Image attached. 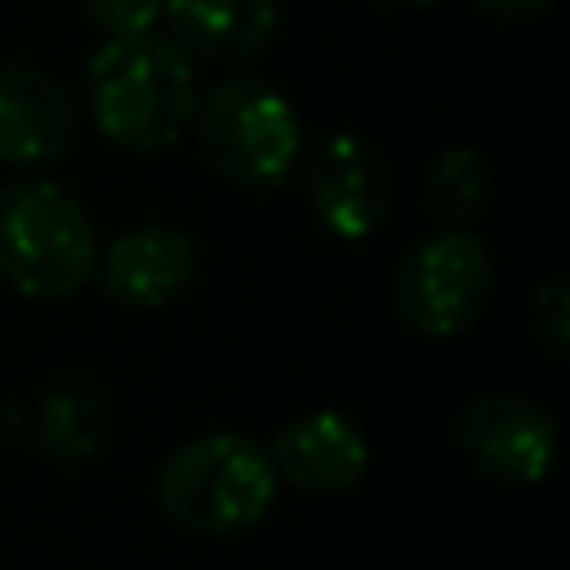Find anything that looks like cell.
Segmentation results:
<instances>
[{"instance_id":"cell-17","label":"cell","mask_w":570,"mask_h":570,"mask_svg":"<svg viewBox=\"0 0 570 570\" xmlns=\"http://www.w3.org/2000/svg\"><path fill=\"white\" fill-rule=\"evenodd\" d=\"M374 4H387V9H419V4H436V0H374Z\"/></svg>"},{"instance_id":"cell-2","label":"cell","mask_w":570,"mask_h":570,"mask_svg":"<svg viewBox=\"0 0 570 570\" xmlns=\"http://www.w3.org/2000/svg\"><path fill=\"white\" fill-rule=\"evenodd\" d=\"M98 258L80 200L49 178L0 187V276L27 298H71Z\"/></svg>"},{"instance_id":"cell-16","label":"cell","mask_w":570,"mask_h":570,"mask_svg":"<svg viewBox=\"0 0 570 570\" xmlns=\"http://www.w3.org/2000/svg\"><path fill=\"white\" fill-rule=\"evenodd\" d=\"M472 4H476V9H485V13H494V18L525 22V18L548 13V4H552V0H472Z\"/></svg>"},{"instance_id":"cell-15","label":"cell","mask_w":570,"mask_h":570,"mask_svg":"<svg viewBox=\"0 0 570 570\" xmlns=\"http://www.w3.org/2000/svg\"><path fill=\"white\" fill-rule=\"evenodd\" d=\"M89 22L102 36H138L151 31L165 13V0H80Z\"/></svg>"},{"instance_id":"cell-4","label":"cell","mask_w":570,"mask_h":570,"mask_svg":"<svg viewBox=\"0 0 570 570\" xmlns=\"http://www.w3.org/2000/svg\"><path fill=\"white\" fill-rule=\"evenodd\" d=\"M196 134L209 165L249 191H276L298 160V116L281 89L254 76L218 80L196 98Z\"/></svg>"},{"instance_id":"cell-11","label":"cell","mask_w":570,"mask_h":570,"mask_svg":"<svg viewBox=\"0 0 570 570\" xmlns=\"http://www.w3.org/2000/svg\"><path fill=\"white\" fill-rule=\"evenodd\" d=\"M165 36L191 62H245L281 22L276 0H165Z\"/></svg>"},{"instance_id":"cell-6","label":"cell","mask_w":570,"mask_h":570,"mask_svg":"<svg viewBox=\"0 0 570 570\" xmlns=\"http://www.w3.org/2000/svg\"><path fill=\"white\" fill-rule=\"evenodd\" d=\"M459 445L472 468L503 485H539L561 454V432L543 405L521 392H485L459 419Z\"/></svg>"},{"instance_id":"cell-12","label":"cell","mask_w":570,"mask_h":570,"mask_svg":"<svg viewBox=\"0 0 570 570\" xmlns=\"http://www.w3.org/2000/svg\"><path fill=\"white\" fill-rule=\"evenodd\" d=\"M102 396L85 379H58L36 414V445L62 463H85L102 441Z\"/></svg>"},{"instance_id":"cell-13","label":"cell","mask_w":570,"mask_h":570,"mask_svg":"<svg viewBox=\"0 0 570 570\" xmlns=\"http://www.w3.org/2000/svg\"><path fill=\"white\" fill-rule=\"evenodd\" d=\"M423 200L441 227H472L490 200V169H485L481 151H472L463 142L436 151V160L428 169Z\"/></svg>"},{"instance_id":"cell-10","label":"cell","mask_w":570,"mask_h":570,"mask_svg":"<svg viewBox=\"0 0 570 570\" xmlns=\"http://www.w3.org/2000/svg\"><path fill=\"white\" fill-rule=\"evenodd\" d=\"M196 249L178 227H134L116 236L98 258V289L125 307H165L191 281Z\"/></svg>"},{"instance_id":"cell-14","label":"cell","mask_w":570,"mask_h":570,"mask_svg":"<svg viewBox=\"0 0 570 570\" xmlns=\"http://www.w3.org/2000/svg\"><path fill=\"white\" fill-rule=\"evenodd\" d=\"M534 334L548 347L552 361L570 356V281L566 276H548L534 294Z\"/></svg>"},{"instance_id":"cell-5","label":"cell","mask_w":570,"mask_h":570,"mask_svg":"<svg viewBox=\"0 0 570 570\" xmlns=\"http://www.w3.org/2000/svg\"><path fill=\"white\" fill-rule=\"evenodd\" d=\"M494 285V263L472 227H441L414 240L392 276V298L414 334L450 338L476 321Z\"/></svg>"},{"instance_id":"cell-1","label":"cell","mask_w":570,"mask_h":570,"mask_svg":"<svg viewBox=\"0 0 570 570\" xmlns=\"http://www.w3.org/2000/svg\"><path fill=\"white\" fill-rule=\"evenodd\" d=\"M196 62L160 31L107 36L89 58V116L125 151H165L196 116Z\"/></svg>"},{"instance_id":"cell-8","label":"cell","mask_w":570,"mask_h":570,"mask_svg":"<svg viewBox=\"0 0 570 570\" xmlns=\"http://www.w3.org/2000/svg\"><path fill=\"white\" fill-rule=\"evenodd\" d=\"M76 142V107L67 89L36 67H0V160L18 169L53 165Z\"/></svg>"},{"instance_id":"cell-3","label":"cell","mask_w":570,"mask_h":570,"mask_svg":"<svg viewBox=\"0 0 570 570\" xmlns=\"http://www.w3.org/2000/svg\"><path fill=\"white\" fill-rule=\"evenodd\" d=\"M267 450L240 432H209L160 468V508L191 534H236L267 517L276 499Z\"/></svg>"},{"instance_id":"cell-7","label":"cell","mask_w":570,"mask_h":570,"mask_svg":"<svg viewBox=\"0 0 570 570\" xmlns=\"http://www.w3.org/2000/svg\"><path fill=\"white\" fill-rule=\"evenodd\" d=\"M303 191L312 218L338 240H365L392 214L387 165L356 134H330L312 147L303 169Z\"/></svg>"},{"instance_id":"cell-9","label":"cell","mask_w":570,"mask_h":570,"mask_svg":"<svg viewBox=\"0 0 570 570\" xmlns=\"http://www.w3.org/2000/svg\"><path fill=\"white\" fill-rule=\"evenodd\" d=\"M267 459L276 476L312 494L352 490L370 468V445L361 428L338 410H312L281 423L267 441Z\"/></svg>"}]
</instances>
